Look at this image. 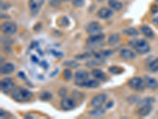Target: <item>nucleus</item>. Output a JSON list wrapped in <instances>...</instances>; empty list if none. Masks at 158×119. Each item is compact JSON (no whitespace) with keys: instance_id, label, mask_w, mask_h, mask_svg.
Returning a JSON list of instances; mask_svg holds the SVG:
<instances>
[{"instance_id":"1","label":"nucleus","mask_w":158,"mask_h":119,"mask_svg":"<svg viewBox=\"0 0 158 119\" xmlns=\"http://www.w3.org/2000/svg\"><path fill=\"white\" fill-rule=\"evenodd\" d=\"M128 45L130 46H131L132 48H134L135 50H136V52H138V53H140V54L147 53L150 50L149 44L148 43L147 41L144 39L134 40V41L130 42V43Z\"/></svg>"},{"instance_id":"2","label":"nucleus","mask_w":158,"mask_h":119,"mask_svg":"<svg viewBox=\"0 0 158 119\" xmlns=\"http://www.w3.org/2000/svg\"><path fill=\"white\" fill-rule=\"evenodd\" d=\"M11 96H12L13 99L17 100V101L25 102L29 101V100H30L32 99V93L25 88L17 87V88L13 90Z\"/></svg>"},{"instance_id":"3","label":"nucleus","mask_w":158,"mask_h":119,"mask_svg":"<svg viewBox=\"0 0 158 119\" xmlns=\"http://www.w3.org/2000/svg\"><path fill=\"white\" fill-rule=\"evenodd\" d=\"M128 84L131 87V88L137 90V91H139V90H144L146 83L144 81V79H142L141 77H135L130 79Z\"/></svg>"},{"instance_id":"4","label":"nucleus","mask_w":158,"mask_h":119,"mask_svg":"<svg viewBox=\"0 0 158 119\" xmlns=\"http://www.w3.org/2000/svg\"><path fill=\"white\" fill-rule=\"evenodd\" d=\"M15 84L11 78H4L1 81V90L4 93H9L15 89Z\"/></svg>"},{"instance_id":"5","label":"nucleus","mask_w":158,"mask_h":119,"mask_svg":"<svg viewBox=\"0 0 158 119\" xmlns=\"http://www.w3.org/2000/svg\"><path fill=\"white\" fill-rule=\"evenodd\" d=\"M44 3V0H29V7L32 15H37Z\"/></svg>"},{"instance_id":"6","label":"nucleus","mask_w":158,"mask_h":119,"mask_svg":"<svg viewBox=\"0 0 158 119\" xmlns=\"http://www.w3.org/2000/svg\"><path fill=\"white\" fill-rule=\"evenodd\" d=\"M1 29H2V33H4L5 34L12 35L17 32L18 26L14 22H6L2 24V26H1Z\"/></svg>"},{"instance_id":"7","label":"nucleus","mask_w":158,"mask_h":119,"mask_svg":"<svg viewBox=\"0 0 158 119\" xmlns=\"http://www.w3.org/2000/svg\"><path fill=\"white\" fill-rule=\"evenodd\" d=\"M105 39V35L102 33H98V34L91 35L89 37L87 38L86 43L88 45L94 46V45H97Z\"/></svg>"},{"instance_id":"8","label":"nucleus","mask_w":158,"mask_h":119,"mask_svg":"<svg viewBox=\"0 0 158 119\" xmlns=\"http://www.w3.org/2000/svg\"><path fill=\"white\" fill-rule=\"evenodd\" d=\"M107 100V95L102 93V94L97 95L96 96H94L93 98L91 101V105L94 107L97 108V107H102L103 104H104Z\"/></svg>"},{"instance_id":"9","label":"nucleus","mask_w":158,"mask_h":119,"mask_svg":"<svg viewBox=\"0 0 158 119\" xmlns=\"http://www.w3.org/2000/svg\"><path fill=\"white\" fill-rule=\"evenodd\" d=\"M102 30L101 25L97 22H92L86 26V32L91 35L98 34Z\"/></svg>"},{"instance_id":"10","label":"nucleus","mask_w":158,"mask_h":119,"mask_svg":"<svg viewBox=\"0 0 158 119\" xmlns=\"http://www.w3.org/2000/svg\"><path fill=\"white\" fill-rule=\"evenodd\" d=\"M60 105H61V107L63 110H70L75 107V102H74V99H71V98L65 97L62 99L61 104Z\"/></svg>"},{"instance_id":"11","label":"nucleus","mask_w":158,"mask_h":119,"mask_svg":"<svg viewBox=\"0 0 158 119\" xmlns=\"http://www.w3.org/2000/svg\"><path fill=\"white\" fill-rule=\"evenodd\" d=\"M113 15V12L111 9L108 7H101L99 9L98 12H97V15L101 19H108L110 18Z\"/></svg>"},{"instance_id":"12","label":"nucleus","mask_w":158,"mask_h":119,"mask_svg":"<svg viewBox=\"0 0 158 119\" xmlns=\"http://www.w3.org/2000/svg\"><path fill=\"white\" fill-rule=\"evenodd\" d=\"M76 80V84L80 83H82V82L87 80L89 78V73L86 71L84 70H79L77 72H76L75 76H74Z\"/></svg>"},{"instance_id":"13","label":"nucleus","mask_w":158,"mask_h":119,"mask_svg":"<svg viewBox=\"0 0 158 119\" xmlns=\"http://www.w3.org/2000/svg\"><path fill=\"white\" fill-rule=\"evenodd\" d=\"M77 86L79 87H88V88H96L100 85L98 79H87L85 81L82 82V83H77Z\"/></svg>"},{"instance_id":"14","label":"nucleus","mask_w":158,"mask_h":119,"mask_svg":"<svg viewBox=\"0 0 158 119\" xmlns=\"http://www.w3.org/2000/svg\"><path fill=\"white\" fill-rule=\"evenodd\" d=\"M152 110V105L146 104L139 106V108L138 110V114L141 117H146L149 114Z\"/></svg>"},{"instance_id":"15","label":"nucleus","mask_w":158,"mask_h":119,"mask_svg":"<svg viewBox=\"0 0 158 119\" xmlns=\"http://www.w3.org/2000/svg\"><path fill=\"white\" fill-rule=\"evenodd\" d=\"M120 56L121 58L124 60H133L136 57V55L134 52H132L130 49H123L120 52Z\"/></svg>"},{"instance_id":"16","label":"nucleus","mask_w":158,"mask_h":119,"mask_svg":"<svg viewBox=\"0 0 158 119\" xmlns=\"http://www.w3.org/2000/svg\"><path fill=\"white\" fill-rule=\"evenodd\" d=\"M15 71V65L11 63H7L1 67V73L3 75H8Z\"/></svg>"},{"instance_id":"17","label":"nucleus","mask_w":158,"mask_h":119,"mask_svg":"<svg viewBox=\"0 0 158 119\" xmlns=\"http://www.w3.org/2000/svg\"><path fill=\"white\" fill-rule=\"evenodd\" d=\"M141 31L146 37L148 38H153L154 37V33L151 29V28L148 25H142L141 26Z\"/></svg>"},{"instance_id":"18","label":"nucleus","mask_w":158,"mask_h":119,"mask_svg":"<svg viewBox=\"0 0 158 119\" xmlns=\"http://www.w3.org/2000/svg\"><path fill=\"white\" fill-rule=\"evenodd\" d=\"M146 87H149V89H156L158 87V83L156 79L152 77H146Z\"/></svg>"},{"instance_id":"19","label":"nucleus","mask_w":158,"mask_h":119,"mask_svg":"<svg viewBox=\"0 0 158 119\" xmlns=\"http://www.w3.org/2000/svg\"><path fill=\"white\" fill-rule=\"evenodd\" d=\"M108 5L111 9L115 11H120L123 8V4L118 0H108Z\"/></svg>"},{"instance_id":"20","label":"nucleus","mask_w":158,"mask_h":119,"mask_svg":"<svg viewBox=\"0 0 158 119\" xmlns=\"http://www.w3.org/2000/svg\"><path fill=\"white\" fill-rule=\"evenodd\" d=\"M92 75L98 80H104L106 78L105 73L100 69H94V70L92 71Z\"/></svg>"},{"instance_id":"21","label":"nucleus","mask_w":158,"mask_h":119,"mask_svg":"<svg viewBox=\"0 0 158 119\" xmlns=\"http://www.w3.org/2000/svg\"><path fill=\"white\" fill-rule=\"evenodd\" d=\"M120 41V37L119 35L115 33V34H112L108 38V45H111V46H114V45H117V44Z\"/></svg>"},{"instance_id":"22","label":"nucleus","mask_w":158,"mask_h":119,"mask_svg":"<svg viewBox=\"0 0 158 119\" xmlns=\"http://www.w3.org/2000/svg\"><path fill=\"white\" fill-rule=\"evenodd\" d=\"M105 114V110L103 109L102 107H97L94 110L90 111V115L94 116V117H101Z\"/></svg>"},{"instance_id":"23","label":"nucleus","mask_w":158,"mask_h":119,"mask_svg":"<svg viewBox=\"0 0 158 119\" xmlns=\"http://www.w3.org/2000/svg\"><path fill=\"white\" fill-rule=\"evenodd\" d=\"M124 34L127 35V36H131V37H135V36H138V29H135V28H127V29H123V31Z\"/></svg>"},{"instance_id":"24","label":"nucleus","mask_w":158,"mask_h":119,"mask_svg":"<svg viewBox=\"0 0 158 119\" xmlns=\"http://www.w3.org/2000/svg\"><path fill=\"white\" fill-rule=\"evenodd\" d=\"M149 70L153 72H158V57L149 63Z\"/></svg>"},{"instance_id":"25","label":"nucleus","mask_w":158,"mask_h":119,"mask_svg":"<svg viewBox=\"0 0 158 119\" xmlns=\"http://www.w3.org/2000/svg\"><path fill=\"white\" fill-rule=\"evenodd\" d=\"M108 71H109L111 73H112V74L117 75L121 74V73L123 72V69L121 68L120 67H117V66H111V67H110L109 68H108Z\"/></svg>"},{"instance_id":"26","label":"nucleus","mask_w":158,"mask_h":119,"mask_svg":"<svg viewBox=\"0 0 158 119\" xmlns=\"http://www.w3.org/2000/svg\"><path fill=\"white\" fill-rule=\"evenodd\" d=\"M52 98V94H51L50 92L48 91L42 92L41 94H40V100H42V101H48V100H50Z\"/></svg>"},{"instance_id":"27","label":"nucleus","mask_w":158,"mask_h":119,"mask_svg":"<svg viewBox=\"0 0 158 119\" xmlns=\"http://www.w3.org/2000/svg\"><path fill=\"white\" fill-rule=\"evenodd\" d=\"M63 78H64L65 79H67V80H70L72 77L71 71H70L69 68L64 69V71H63Z\"/></svg>"},{"instance_id":"28","label":"nucleus","mask_w":158,"mask_h":119,"mask_svg":"<svg viewBox=\"0 0 158 119\" xmlns=\"http://www.w3.org/2000/svg\"><path fill=\"white\" fill-rule=\"evenodd\" d=\"M73 5L77 8L82 7L85 4V0H72Z\"/></svg>"},{"instance_id":"29","label":"nucleus","mask_w":158,"mask_h":119,"mask_svg":"<svg viewBox=\"0 0 158 119\" xmlns=\"http://www.w3.org/2000/svg\"><path fill=\"white\" fill-rule=\"evenodd\" d=\"M48 2L52 7H59L61 5V0H48Z\"/></svg>"},{"instance_id":"30","label":"nucleus","mask_w":158,"mask_h":119,"mask_svg":"<svg viewBox=\"0 0 158 119\" xmlns=\"http://www.w3.org/2000/svg\"><path fill=\"white\" fill-rule=\"evenodd\" d=\"M68 24L69 21L67 17H63L60 19V25H62V26H67V25H68Z\"/></svg>"},{"instance_id":"31","label":"nucleus","mask_w":158,"mask_h":119,"mask_svg":"<svg viewBox=\"0 0 158 119\" xmlns=\"http://www.w3.org/2000/svg\"><path fill=\"white\" fill-rule=\"evenodd\" d=\"M152 22H153L155 25H156V26L158 27V16L154 17V18L152 19Z\"/></svg>"},{"instance_id":"32","label":"nucleus","mask_w":158,"mask_h":119,"mask_svg":"<svg viewBox=\"0 0 158 119\" xmlns=\"http://www.w3.org/2000/svg\"><path fill=\"white\" fill-rule=\"evenodd\" d=\"M6 113L5 112H3L2 110H1V118H2V117H6Z\"/></svg>"},{"instance_id":"33","label":"nucleus","mask_w":158,"mask_h":119,"mask_svg":"<svg viewBox=\"0 0 158 119\" xmlns=\"http://www.w3.org/2000/svg\"><path fill=\"white\" fill-rule=\"evenodd\" d=\"M63 1H69V0H63Z\"/></svg>"}]
</instances>
